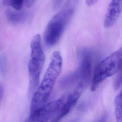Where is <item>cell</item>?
I'll use <instances>...</instances> for the list:
<instances>
[{"label": "cell", "instance_id": "1", "mask_svg": "<svg viewBox=\"0 0 122 122\" xmlns=\"http://www.w3.org/2000/svg\"><path fill=\"white\" fill-rule=\"evenodd\" d=\"M62 64V60L60 52L54 51L42 81L32 96L30 106V115L47 103L56 81L61 71Z\"/></svg>", "mask_w": 122, "mask_h": 122}, {"label": "cell", "instance_id": "2", "mask_svg": "<svg viewBox=\"0 0 122 122\" xmlns=\"http://www.w3.org/2000/svg\"><path fill=\"white\" fill-rule=\"evenodd\" d=\"M79 0H67L61 9L48 22L44 32V40L49 46L55 45L61 37L78 4Z\"/></svg>", "mask_w": 122, "mask_h": 122}, {"label": "cell", "instance_id": "3", "mask_svg": "<svg viewBox=\"0 0 122 122\" xmlns=\"http://www.w3.org/2000/svg\"><path fill=\"white\" fill-rule=\"evenodd\" d=\"M122 66V47H121L102 60L96 66L92 80V91H95L103 81L118 72Z\"/></svg>", "mask_w": 122, "mask_h": 122}, {"label": "cell", "instance_id": "4", "mask_svg": "<svg viewBox=\"0 0 122 122\" xmlns=\"http://www.w3.org/2000/svg\"><path fill=\"white\" fill-rule=\"evenodd\" d=\"M31 55L28 63V71L30 80V90L32 93L37 89L40 77L45 60L41 38L40 34L35 35L30 43Z\"/></svg>", "mask_w": 122, "mask_h": 122}, {"label": "cell", "instance_id": "5", "mask_svg": "<svg viewBox=\"0 0 122 122\" xmlns=\"http://www.w3.org/2000/svg\"><path fill=\"white\" fill-rule=\"evenodd\" d=\"M92 56L87 50H84L81 54V61L78 68L73 72L61 79L60 84L65 87L79 81L84 86L90 81L92 71Z\"/></svg>", "mask_w": 122, "mask_h": 122}, {"label": "cell", "instance_id": "6", "mask_svg": "<svg viewBox=\"0 0 122 122\" xmlns=\"http://www.w3.org/2000/svg\"><path fill=\"white\" fill-rule=\"evenodd\" d=\"M67 94L59 99L46 103L38 111L30 115L29 122H58L61 120L60 115L62 106L65 101Z\"/></svg>", "mask_w": 122, "mask_h": 122}, {"label": "cell", "instance_id": "7", "mask_svg": "<svg viewBox=\"0 0 122 122\" xmlns=\"http://www.w3.org/2000/svg\"><path fill=\"white\" fill-rule=\"evenodd\" d=\"M122 13V0H111L104 17L103 26L106 28L112 27Z\"/></svg>", "mask_w": 122, "mask_h": 122}, {"label": "cell", "instance_id": "8", "mask_svg": "<svg viewBox=\"0 0 122 122\" xmlns=\"http://www.w3.org/2000/svg\"><path fill=\"white\" fill-rule=\"evenodd\" d=\"M84 85L79 82L75 89L70 93H67V97L64 102L60 115L61 119L68 114L75 106L82 93Z\"/></svg>", "mask_w": 122, "mask_h": 122}, {"label": "cell", "instance_id": "9", "mask_svg": "<svg viewBox=\"0 0 122 122\" xmlns=\"http://www.w3.org/2000/svg\"><path fill=\"white\" fill-rule=\"evenodd\" d=\"M29 16V13L26 11L20 10H8L7 11V17L8 20L12 23L19 24L24 22Z\"/></svg>", "mask_w": 122, "mask_h": 122}, {"label": "cell", "instance_id": "10", "mask_svg": "<svg viewBox=\"0 0 122 122\" xmlns=\"http://www.w3.org/2000/svg\"><path fill=\"white\" fill-rule=\"evenodd\" d=\"M115 115L116 121L122 122V88L114 100Z\"/></svg>", "mask_w": 122, "mask_h": 122}, {"label": "cell", "instance_id": "11", "mask_svg": "<svg viewBox=\"0 0 122 122\" xmlns=\"http://www.w3.org/2000/svg\"><path fill=\"white\" fill-rule=\"evenodd\" d=\"M24 0H4L3 3L10 6L15 10H20L23 4Z\"/></svg>", "mask_w": 122, "mask_h": 122}, {"label": "cell", "instance_id": "12", "mask_svg": "<svg viewBox=\"0 0 122 122\" xmlns=\"http://www.w3.org/2000/svg\"><path fill=\"white\" fill-rule=\"evenodd\" d=\"M118 72L113 83V88L115 90H117L122 83V66Z\"/></svg>", "mask_w": 122, "mask_h": 122}, {"label": "cell", "instance_id": "13", "mask_svg": "<svg viewBox=\"0 0 122 122\" xmlns=\"http://www.w3.org/2000/svg\"><path fill=\"white\" fill-rule=\"evenodd\" d=\"M0 71L3 74H4L6 71V58L2 54H0Z\"/></svg>", "mask_w": 122, "mask_h": 122}, {"label": "cell", "instance_id": "14", "mask_svg": "<svg viewBox=\"0 0 122 122\" xmlns=\"http://www.w3.org/2000/svg\"><path fill=\"white\" fill-rule=\"evenodd\" d=\"M63 0H53V7L54 9H57L61 4Z\"/></svg>", "mask_w": 122, "mask_h": 122}, {"label": "cell", "instance_id": "15", "mask_svg": "<svg viewBox=\"0 0 122 122\" xmlns=\"http://www.w3.org/2000/svg\"><path fill=\"white\" fill-rule=\"evenodd\" d=\"M98 0H85V2L88 6H92L94 5Z\"/></svg>", "mask_w": 122, "mask_h": 122}, {"label": "cell", "instance_id": "16", "mask_svg": "<svg viewBox=\"0 0 122 122\" xmlns=\"http://www.w3.org/2000/svg\"><path fill=\"white\" fill-rule=\"evenodd\" d=\"M4 94V88L1 83H0V102L3 98Z\"/></svg>", "mask_w": 122, "mask_h": 122}, {"label": "cell", "instance_id": "17", "mask_svg": "<svg viewBox=\"0 0 122 122\" xmlns=\"http://www.w3.org/2000/svg\"><path fill=\"white\" fill-rule=\"evenodd\" d=\"M35 0H25V2L27 7H30L34 2Z\"/></svg>", "mask_w": 122, "mask_h": 122}]
</instances>
